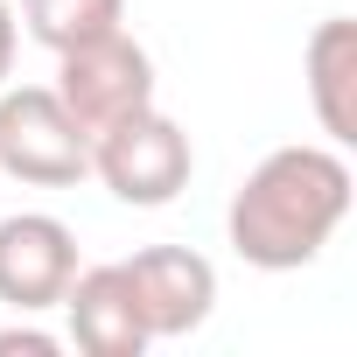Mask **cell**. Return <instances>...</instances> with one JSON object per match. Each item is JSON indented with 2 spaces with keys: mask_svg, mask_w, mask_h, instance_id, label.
<instances>
[{
  "mask_svg": "<svg viewBox=\"0 0 357 357\" xmlns=\"http://www.w3.org/2000/svg\"><path fill=\"white\" fill-rule=\"evenodd\" d=\"M350 218V161L336 147H273L225 211L231 252L259 273H301Z\"/></svg>",
  "mask_w": 357,
  "mask_h": 357,
  "instance_id": "obj_1",
  "label": "cell"
},
{
  "mask_svg": "<svg viewBox=\"0 0 357 357\" xmlns=\"http://www.w3.org/2000/svg\"><path fill=\"white\" fill-rule=\"evenodd\" d=\"M119 273H126V294H133V308H140L147 343L190 336V329H204L211 308H218V266H211L204 252H190V245H147V252L119 259Z\"/></svg>",
  "mask_w": 357,
  "mask_h": 357,
  "instance_id": "obj_5",
  "label": "cell"
},
{
  "mask_svg": "<svg viewBox=\"0 0 357 357\" xmlns=\"http://www.w3.org/2000/svg\"><path fill=\"white\" fill-rule=\"evenodd\" d=\"M22 22L50 56H63V50H77L91 36L126 29V0H22Z\"/></svg>",
  "mask_w": 357,
  "mask_h": 357,
  "instance_id": "obj_9",
  "label": "cell"
},
{
  "mask_svg": "<svg viewBox=\"0 0 357 357\" xmlns=\"http://www.w3.org/2000/svg\"><path fill=\"white\" fill-rule=\"evenodd\" d=\"M63 315H70V343L84 357H140L147 350V329H140V308L126 294L119 259L112 266H77L70 287H63Z\"/></svg>",
  "mask_w": 357,
  "mask_h": 357,
  "instance_id": "obj_7",
  "label": "cell"
},
{
  "mask_svg": "<svg viewBox=\"0 0 357 357\" xmlns=\"http://www.w3.org/2000/svg\"><path fill=\"white\" fill-rule=\"evenodd\" d=\"M63 343L50 336V329H29V322H15V329H0V357H56Z\"/></svg>",
  "mask_w": 357,
  "mask_h": 357,
  "instance_id": "obj_10",
  "label": "cell"
},
{
  "mask_svg": "<svg viewBox=\"0 0 357 357\" xmlns=\"http://www.w3.org/2000/svg\"><path fill=\"white\" fill-rule=\"evenodd\" d=\"M91 175L119 197V204H133V211H161V204H175L190 190V175H197V147H190V133L175 126L168 112H133V119H119L112 133H98L91 140Z\"/></svg>",
  "mask_w": 357,
  "mask_h": 357,
  "instance_id": "obj_3",
  "label": "cell"
},
{
  "mask_svg": "<svg viewBox=\"0 0 357 357\" xmlns=\"http://www.w3.org/2000/svg\"><path fill=\"white\" fill-rule=\"evenodd\" d=\"M8 70H15V8L0 0V84H8Z\"/></svg>",
  "mask_w": 357,
  "mask_h": 357,
  "instance_id": "obj_11",
  "label": "cell"
},
{
  "mask_svg": "<svg viewBox=\"0 0 357 357\" xmlns=\"http://www.w3.org/2000/svg\"><path fill=\"white\" fill-rule=\"evenodd\" d=\"M77 273V231L50 211H15L0 218V301L15 315L56 308Z\"/></svg>",
  "mask_w": 357,
  "mask_h": 357,
  "instance_id": "obj_6",
  "label": "cell"
},
{
  "mask_svg": "<svg viewBox=\"0 0 357 357\" xmlns=\"http://www.w3.org/2000/svg\"><path fill=\"white\" fill-rule=\"evenodd\" d=\"M0 168L36 190H70L91 175V140L77 133V119L50 84L0 91Z\"/></svg>",
  "mask_w": 357,
  "mask_h": 357,
  "instance_id": "obj_4",
  "label": "cell"
},
{
  "mask_svg": "<svg viewBox=\"0 0 357 357\" xmlns=\"http://www.w3.org/2000/svg\"><path fill=\"white\" fill-rule=\"evenodd\" d=\"M50 91L63 98V112L77 119V133L98 140V133H112L119 119H133V112L154 105V56H147L126 29H112V36H91V43L63 50Z\"/></svg>",
  "mask_w": 357,
  "mask_h": 357,
  "instance_id": "obj_2",
  "label": "cell"
},
{
  "mask_svg": "<svg viewBox=\"0 0 357 357\" xmlns=\"http://www.w3.org/2000/svg\"><path fill=\"white\" fill-rule=\"evenodd\" d=\"M301 70H308V105L322 119V133L336 147L357 140V22H322L301 50Z\"/></svg>",
  "mask_w": 357,
  "mask_h": 357,
  "instance_id": "obj_8",
  "label": "cell"
}]
</instances>
